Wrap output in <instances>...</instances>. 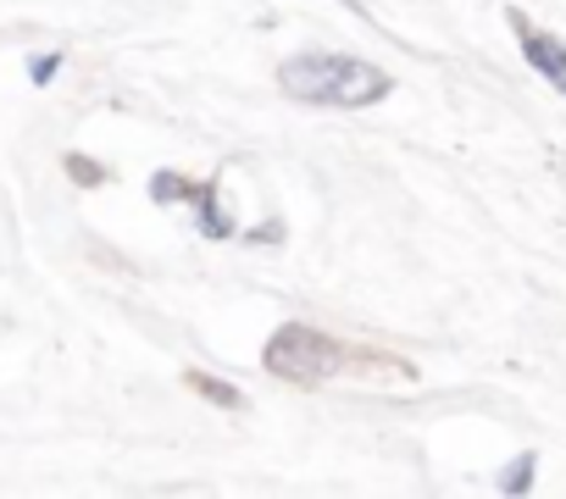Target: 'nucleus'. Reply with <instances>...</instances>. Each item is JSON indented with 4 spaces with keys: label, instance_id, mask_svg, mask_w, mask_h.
<instances>
[{
    "label": "nucleus",
    "instance_id": "f257e3e1",
    "mask_svg": "<svg viewBox=\"0 0 566 499\" xmlns=\"http://www.w3.org/2000/svg\"><path fill=\"white\" fill-rule=\"evenodd\" d=\"M277 84L290 100H306V106H339V112H361V106H378L395 84L384 67L361 62V56H339V51H306V56H290L277 67Z\"/></svg>",
    "mask_w": 566,
    "mask_h": 499
},
{
    "label": "nucleus",
    "instance_id": "f03ea898",
    "mask_svg": "<svg viewBox=\"0 0 566 499\" xmlns=\"http://www.w3.org/2000/svg\"><path fill=\"white\" fill-rule=\"evenodd\" d=\"M261 367L272 378H290V383H328L339 367H345V344L306 328V322H290V328H277L261 350Z\"/></svg>",
    "mask_w": 566,
    "mask_h": 499
},
{
    "label": "nucleus",
    "instance_id": "7ed1b4c3",
    "mask_svg": "<svg viewBox=\"0 0 566 499\" xmlns=\"http://www.w3.org/2000/svg\"><path fill=\"white\" fill-rule=\"evenodd\" d=\"M516 23V40H522V56H527V67L538 73V78H549L560 95H566V40H555V34H538V29H527L522 18H511Z\"/></svg>",
    "mask_w": 566,
    "mask_h": 499
},
{
    "label": "nucleus",
    "instance_id": "20e7f679",
    "mask_svg": "<svg viewBox=\"0 0 566 499\" xmlns=\"http://www.w3.org/2000/svg\"><path fill=\"white\" fill-rule=\"evenodd\" d=\"M195 205H200V233H206V238H228V233H233V216L217 205V189H211V183H200Z\"/></svg>",
    "mask_w": 566,
    "mask_h": 499
},
{
    "label": "nucleus",
    "instance_id": "39448f33",
    "mask_svg": "<svg viewBox=\"0 0 566 499\" xmlns=\"http://www.w3.org/2000/svg\"><path fill=\"white\" fill-rule=\"evenodd\" d=\"M200 194V183H189V178H178V172H156L150 178V200L156 205H178V200H195Z\"/></svg>",
    "mask_w": 566,
    "mask_h": 499
},
{
    "label": "nucleus",
    "instance_id": "423d86ee",
    "mask_svg": "<svg viewBox=\"0 0 566 499\" xmlns=\"http://www.w3.org/2000/svg\"><path fill=\"white\" fill-rule=\"evenodd\" d=\"M189 389H200L206 400H217V405H228V411H239V405H244V394H239V389H228V383H217V378H206V372H189Z\"/></svg>",
    "mask_w": 566,
    "mask_h": 499
},
{
    "label": "nucleus",
    "instance_id": "0eeeda50",
    "mask_svg": "<svg viewBox=\"0 0 566 499\" xmlns=\"http://www.w3.org/2000/svg\"><path fill=\"white\" fill-rule=\"evenodd\" d=\"M500 488H505V493L533 488V455H516V460H511V471H500Z\"/></svg>",
    "mask_w": 566,
    "mask_h": 499
},
{
    "label": "nucleus",
    "instance_id": "6e6552de",
    "mask_svg": "<svg viewBox=\"0 0 566 499\" xmlns=\"http://www.w3.org/2000/svg\"><path fill=\"white\" fill-rule=\"evenodd\" d=\"M56 67H62V51H45V56H34V62H29V78H34V84H51V78H56Z\"/></svg>",
    "mask_w": 566,
    "mask_h": 499
},
{
    "label": "nucleus",
    "instance_id": "1a4fd4ad",
    "mask_svg": "<svg viewBox=\"0 0 566 499\" xmlns=\"http://www.w3.org/2000/svg\"><path fill=\"white\" fill-rule=\"evenodd\" d=\"M67 172H73L78 183H101V178H106V172H101L95 161H84V156H67Z\"/></svg>",
    "mask_w": 566,
    "mask_h": 499
}]
</instances>
